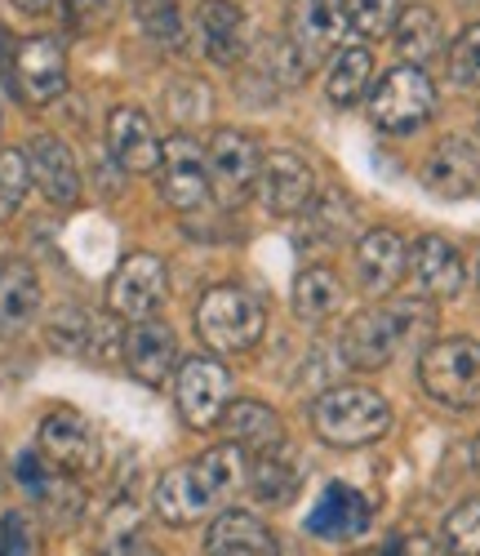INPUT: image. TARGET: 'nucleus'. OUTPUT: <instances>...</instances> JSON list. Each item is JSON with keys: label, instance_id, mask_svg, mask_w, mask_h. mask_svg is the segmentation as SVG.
I'll return each mask as SVG.
<instances>
[{"label": "nucleus", "instance_id": "nucleus-6", "mask_svg": "<svg viewBox=\"0 0 480 556\" xmlns=\"http://www.w3.org/2000/svg\"><path fill=\"white\" fill-rule=\"evenodd\" d=\"M431 112H437V85L427 80V72H418L409 63L392 67L369 94V116L388 134H409V129L427 125Z\"/></svg>", "mask_w": 480, "mask_h": 556}, {"label": "nucleus", "instance_id": "nucleus-25", "mask_svg": "<svg viewBox=\"0 0 480 556\" xmlns=\"http://www.w3.org/2000/svg\"><path fill=\"white\" fill-rule=\"evenodd\" d=\"M205 556H276V534L254 513H223L205 534Z\"/></svg>", "mask_w": 480, "mask_h": 556}, {"label": "nucleus", "instance_id": "nucleus-29", "mask_svg": "<svg viewBox=\"0 0 480 556\" xmlns=\"http://www.w3.org/2000/svg\"><path fill=\"white\" fill-rule=\"evenodd\" d=\"M250 485H254V494H258L263 503L285 507L290 498H299V468H294L290 458H280L276 450H267V454H258V463H254Z\"/></svg>", "mask_w": 480, "mask_h": 556}, {"label": "nucleus", "instance_id": "nucleus-33", "mask_svg": "<svg viewBox=\"0 0 480 556\" xmlns=\"http://www.w3.org/2000/svg\"><path fill=\"white\" fill-rule=\"evenodd\" d=\"M129 10L138 18V27L148 31L156 45H178L182 40V18L174 0H129Z\"/></svg>", "mask_w": 480, "mask_h": 556}, {"label": "nucleus", "instance_id": "nucleus-21", "mask_svg": "<svg viewBox=\"0 0 480 556\" xmlns=\"http://www.w3.org/2000/svg\"><path fill=\"white\" fill-rule=\"evenodd\" d=\"M27 169H31V182L54 205H76L80 169H76V156L67 152V143H59L54 134H36L27 143Z\"/></svg>", "mask_w": 480, "mask_h": 556}, {"label": "nucleus", "instance_id": "nucleus-15", "mask_svg": "<svg viewBox=\"0 0 480 556\" xmlns=\"http://www.w3.org/2000/svg\"><path fill=\"white\" fill-rule=\"evenodd\" d=\"M348 31V0H290V45L307 59V67L339 50Z\"/></svg>", "mask_w": 480, "mask_h": 556}, {"label": "nucleus", "instance_id": "nucleus-30", "mask_svg": "<svg viewBox=\"0 0 480 556\" xmlns=\"http://www.w3.org/2000/svg\"><path fill=\"white\" fill-rule=\"evenodd\" d=\"M93 326H99V316H89V312L67 303V307H59L50 316V330H45V339H50V348L63 352V356H89Z\"/></svg>", "mask_w": 480, "mask_h": 556}, {"label": "nucleus", "instance_id": "nucleus-32", "mask_svg": "<svg viewBox=\"0 0 480 556\" xmlns=\"http://www.w3.org/2000/svg\"><path fill=\"white\" fill-rule=\"evenodd\" d=\"M445 556H480V498H463L441 526Z\"/></svg>", "mask_w": 480, "mask_h": 556}, {"label": "nucleus", "instance_id": "nucleus-40", "mask_svg": "<svg viewBox=\"0 0 480 556\" xmlns=\"http://www.w3.org/2000/svg\"><path fill=\"white\" fill-rule=\"evenodd\" d=\"M378 556H437V547H431V539L418 530H401L378 547Z\"/></svg>", "mask_w": 480, "mask_h": 556}, {"label": "nucleus", "instance_id": "nucleus-37", "mask_svg": "<svg viewBox=\"0 0 480 556\" xmlns=\"http://www.w3.org/2000/svg\"><path fill=\"white\" fill-rule=\"evenodd\" d=\"M450 80L458 89H480V23H471L450 45Z\"/></svg>", "mask_w": 480, "mask_h": 556}, {"label": "nucleus", "instance_id": "nucleus-2", "mask_svg": "<svg viewBox=\"0 0 480 556\" xmlns=\"http://www.w3.org/2000/svg\"><path fill=\"white\" fill-rule=\"evenodd\" d=\"M431 326H437V312H431L422 299H392V303H378V307L352 316L339 348H343L348 365L382 369L405 348L422 343L431 334Z\"/></svg>", "mask_w": 480, "mask_h": 556}, {"label": "nucleus", "instance_id": "nucleus-7", "mask_svg": "<svg viewBox=\"0 0 480 556\" xmlns=\"http://www.w3.org/2000/svg\"><path fill=\"white\" fill-rule=\"evenodd\" d=\"M10 80L18 89V99L27 108H45L54 103L67 89V54L54 36H31L18 40L10 54Z\"/></svg>", "mask_w": 480, "mask_h": 556}, {"label": "nucleus", "instance_id": "nucleus-11", "mask_svg": "<svg viewBox=\"0 0 480 556\" xmlns=\"http://www.w3.org/2000/svg\"><path fill=\"white\" fill-rule=\"evenodd\" d=\"M165 290H169L165 263L156 254H129V258H121V267L108 281V307L125 320H142V316L161 312Z\"/></svg>", "mask_w": 480, "mask_h": 556}, {"label": "nucleus", "instance_id": "nucleus-12", "mask_svg": "<svg viewBox=\"0 0 480 556\" xmlns=\"http://www.w3.org/2000/svg\"><path fill=\"white\" fill-rule=\"evenodd\" d=\"M161 197L174 210H197L210 201V169L205 152L191 134H174L169 143H161Z\"/></svg>", "mask_w": 480, "mask_h": 556}, {"label": "nucleus", "instance_id": "nucleus-44", "mask_svg": "<svg viewBox=\"0 0 480 556\" xmlns=\"http://www.w3.org/2000/svg\"><path fill=\"white\" fill-rule=\"evenodd\" d=\"M356 556H378V547H374V552H356Z\"/></svg>", "mask_w": 480, "mask_h": 556}, {"label": "nucleus", "instance_id": "nucleus-24", "mask_svg": "<svg viewBox=\"0 0 480 556\" xmlns=\"http://www.w3.org/2000/svg\"><path fill=\"white\" fill-rule=\"evenodd\" d=\"M227 437L240 445V450H254V454H267V450H280L285 445V424L280 414L263 401H227L223 419Z\"/></svg>", "mask_w": 480, "mask_h": 556}, {"label": "nucleus", "instance_id": "nucleus-1", "mask_svg": "<svg viewBox=\"0 0 480 556\" xmlns=\"http://www.w3.org/2000/svg\"><path fill=\"white\" fill-rule=\"evenodd\" d=\"M250 485V463L245 450L236 441L205 450L201 458L178 463L156 481L152 507L165 526H197L201 517H214L218 507H227L240 490Z\"/></svg>", "mask_w": 480, "mask_h": 556}, {"label": "nucleus", "instance_id": "nucleus-23", "mask_svg": "<svg viewBox=\"0 0 480 556\" xmlns=\"http://www.w3.org/2000/svg\"><path fill=\"white\" fill-rule=\"evenodd\" d=\"M405 258H409V245L388 227H374L361 237L356 245V276L369 294H392L405 276Z\"/></svg>", "mask_w": 480, "mask_h": 556}, {"label": "nucleus", "instance_id": "nucleus-19", "mask_svg": "<svg viewBox=\"0 0 480 556\" xmlns=\"http://www.w3.org/2000/svg\"><path fill=\"white\" fill-rule=\"evenodd\" d=\"M197 31H201L210 63L218 67H236L250 50V18L236 0H205L197 14Z\"/></svg>", "mask_w": 480, "mask_h": 556}, {"label": "nucleus", "instance_id": "nucleus-42", "mask_svg": "<svg viewBox=\"0 0 480 556\" xmlns=\"http://www.w3.org/2000/svg\"><path fill=\"white\" fill-rule=\"evenodd\" d=\"M10 5L27 18H45V14H54L59 10V0H10Z\"/></svg>", "mask_w": 480, "mask_h": 556}, {"label": "nucleus", "instance_id": "nucleus-34", "mask_svg": "<svg viewBox=\"0 0 480 556\" xmlns=\"http://www.w3.org/2000/svg\"><path fill=\"white\" fill-rule=\"evenodd\" d=\"M396 18H401V0H348V23L365 40L392 36Z\"/></svg>", "mask_w": 480, "mask_h": 556}, {"label": "nucleus", "instance_id": "nucleus-43", "mask_svg": "<svg viewBox=\"0 0 480 556\" xmlns=\"http://www.w3.org/2000/svg\"><path fill=\"white\" fill-rule=\"evenodd\" d=\"M471 458H476V472H480V437H476V445H471Z\"/></svg>", "mask_w": 480, "mask_h": 556}, {"label": "nucleus", "instance_id": "nucleus-26", "mask_svg": "<svg viewBox=\"0 0 480 556\" xmlns=\"http://www.w3.org/2000/svg\"><path fill=\"white\" fill-rule=\"evenodd\" d=\"M392 40H396V50H401V59L409 67H422V63H431L445 50V27H441L437 10L409 5V10H401L396 27H392Z\"/></svg>", "mask_w": 480, "mask_h": 556}, {"label": "nucleus", "instance_id": "nucleus-5", "mask_svg": "<svg viewBox=\"0 0 480 556\" xmlns=\"http://www.w3.org/2000/svg\"><path fill=\"white\" fill-rule=\"evenodd\" d=\"M418 379L431 401L450 409H476L480 405V343L476 339H441L422 348Z\"/></svg>", "mask_w": 480, "mask_h": 556}, {"label": "nucleus", "instance_id": "nucleus-18", "mask_svg": "<svg viewBox=\"0 0 480 556\" xmlns=\"http://www.w3.org/2000/svg\"><path fill=\"white\" fill-rule=\"evenodd\" d=\"M369 498L343 481L325 485V494L316 498V507L307 513V534L312 539H329V543H352L369 530Z\"/></svg>", "mask_w": 480, "mask_h": 556}, {"label": "nucleus", "instance_id": "nucleus-35", "mask_svg": "<svg viewBox=\"0 0 480 556\" xmlns=\"http://www.w3.org/2000/svg\"><path fill=\"white\" fill-rule=\"evenodd\" d=\"M31 188V169H27V152L0 148V223L14 218V210L23 205Z\"/></svg>", "mask_w": 480, "mask_h": 556}, {"label": "nucleus", "instance_id": "nucleus-4", "mask_svg": "<svg viewBox=\"0 0 480 556\" xmlns=\"http://www.w3.org/2000/svg\"><path fill=\"white\" fill-rule=\"evenodd\" d=\"M263 330H267L263 303L240 286H214L197 303V334L210 352H223V356L250 352L263 339Z\"/></svg>", "mask_w": 480, "mask_h": 556}, {"label": "nucleus", "instance_id": "nucleus-13", "mask_svg": "<svg viewBox=\"0 0 480 556\" xmlns=\"http://www.w3.org/2000/svg\"><path fill=\"white\" fill-rule=\"evenodd\" d=\"M254 188H258V201H263L267 214L294 218L316 197V174L294 152H271L267 161H258V182H254Z\"/></svg>", "mask_w": 480, "mask_h": 556}, {"label": "nucleus", "instance_id": "nucleus-17", "mask_svg": "<svg viewBox=\"0 0 480 556\" xmlns=\"http://www.w3.org/2000/svg\"><path fill=\"white\" fill-rule=\"evenodd\" d=\"M405 271H409V281H414V290L422 299H458L463 286H467L463 254L445 237H418L409 245Z\"/></svg>", "mask_w": 480, "mask_h": 556}, {"label": "nucleus", "instance_id": "nucleus-16", "mask_svg": "<svg viewBox=\"0 0 480 556\" xmlns=\"http://www.w3.org/2000/svg\"><path fill=\"white\" fill-rule=\"evenodd\" d=\"M121 356L129 365V375L148 388H161L174 369H178V334L169 330V320L161 316H142L129 326L125 343H121Z\"/></svg>", "mask_w": 480, "mask_h": 556}, {"label": "nucleus", "instance_id": "nucleus-27", "mask_svg": "<svg viewBox=\"0 0 480 556\" xmlns=\"http://www.w3.org/2000/svg\"><path fill=\"white\" fill-rule=\"evenodd\" d=\"M343 312V281L329 267H307L294 281V316L307 320V326H320V320Z\"/></svg>", "mask_w": 480, "mask_h": 556}, {"label": "nucleus", "instance_id": "nucleus-36", "mask_svg": "<svg viewBox=\"0 0 480 556\" xmlns=\"http://www.w3.org/2000/svg\"><path fill=\"white\" fill-rule=\"evenodd\" d=\"M356 214H352V201L339 197V192H329L316 210H307V227H312V237H325V241H343L348 231H352Z\"/></svg>", "mask_w": 480, "mask_h": 556}, {"label": "nucleus", "instance_id": "nucleus-10", "mask_svg": "<svg viewBox=\"0 0 480 556\" xmlns=\"http://www.w3.org/2000/svg\"><path fill=\"white\" fill-rule=\"evenodd\" d=\"M36 454L50 463L59 477H80L99 463V437L80 419L76 409H54L40 419L36 432Z\"/></svg>", "mask_w": 480, "mask_h": 556}, {"label": "nucleus", "instance_id": "nucleus-20", "mask_svg": "<svg viewBox=\"0 0 480 556\" xmlns=\"http://www.w3.org/2000/svg\"><path fill=\"white\" fill-rule=\"evenodd\" d=\"M108 148L129 174H148L161 165V138L142 108H116L108 116Z\"/></svg>", "mask_w": 480, "mask_h": 556}, {"label": "nucleus", "instance_id": "nucleus-8", "mask_svg": "<svg viewBox=\"0 0 480 556\" xmlns=\"http://www.w3.org/2000/svg\"><path fill=\"white\" fill-rule=\"evenodd\" d=\"M205 169H210V192L218 197V205L223 210L240 205L254 192V182H258V148H254V138L240 134V129H218L210 138V148H205Z\"/></svg>", "mask_w": 480, "mask_h": 556}, {"label": "nucleus", "instance_id": "nucleus-39", "mask_svg": "<svg viewBox=\"0 0 480 556\" xmlns=\"http://www.w3.org/2000/svg\"><path fill=\"white\" fill-rule=\"evenodd\" d=\"M99 556H165V552L152 547L148 539H138V530H112Z\"/></svg>", "mask_w": 480, "mask_h": 556}, {"label": "nucleus", "instance_id": "nucleus-31", "mask_svg": "<svg viewBox=\"0 0 480 556\" xmlns=\"http://www.w3.org/2000/svg\"><path fill=\"white\" fill-rule=\"evenodd\" d=\"M165 108L174 116L178 129H191V125H205L210 112H214V94H210V85L197 80V76H187V80H174L165 89Z\"/></svg>", "mask_w": 480, "mask_h": 556}, {"label": "nucleus", "instance_id": "nucleus-38", "mask_svg": "<svg viewBox=\"0 0 480 556\" xmlns=\"http://www.w3.org/2000/svg\"><path fill=\"white\" fill-rule=\"evenodd\" d=\"M0 556H36V534L23 513H5L0 521Z\"/></svg>", "mask_w": 480, "mask_h": 556}, {"label": "nucleus", "instance_id": "nucleus-3", "mask_svg": "<svg viewBox=\"0 0 480 556\" xmlns=\"http://www.w3.org/2000/svg\"><path fill=\"white\" fill-rule=\"evenodd\" d=\"M312 428H316V437L325 445L356 450V445H369L378 437H388L392 405L365 383H339V388H325L312 401Z\"/></svg>", "mask_w": 480, "mask_h": 556}, {"label": "nucleus", "instance_id": "nucleus-41", "mask_svg": "<svg viewBox=\"0 0 480 556\" xmlns=\"http://www.w3.org/2000/svg\"><path fill=\"white\" fill-rule=\"evenodd\" d=\"M67 5H72L76 23H103L108 10H112V0H67Z\"/></svg>", "mask_w": 480, "mask_h": 556}, {"label": "nucleus", "instance_id": "nucleus-9", "mask_svg": "<svg viewBox=\"0 0 480 556\" xmlns=\"http://www.w3.org/2000/svg\"><path fill=\"white\" fill-rule=\"evenodd\" d=\"M178 414H182V424L187 428H214L223 419V409L231 401V375L214 361V356H191L178 365Z\"/></svg>", "mask_w": 480, "mask_h": 556}, {"label": "nucleus", "instance_id": "nucleus-28", "mask_svg": "<svg viewBox=\"0 0 480 556\" xmlns=\"http://www.w3.org/2000/svg\"><path fill=\"white\" fill-rule=\"evenodd\" d=\"M369 72H374L369 50H343V54H333L329 76H325V94H329V103H333V108H352V103H361V94L369 89Z\"/></svg>", "mask_w": 480, "mask_h": 556}, {"label": "nucleus", "instance_id": "nucleus-22", "mask_svg": "<svg viewBox=\"0 0 480 556\" xmlns=\"http://www.w3.org/2000/svg\"><path fill=\"white\" fill-rule=\"evenodd\" d=\"M40 312V276L23 258L0 263V339H18L31 330Z\"/></svg>", "mask_w": 480, "mask_h": 556}, {"label": "nucleus", "instance_id": "nucleus-14", "mask_svg": "<svg viewBox=\"0 0 480 556\" xmlns=\"http://www.w3.org/2000/svg\"><path fill=\"white\" fill-rule=\"evenodd\" d=\"M422 188L441 201H463L480 192V143L471 138H441L431 156L422 161Z\"/></svg>", "mask_w": 480, "mask_h": 556}]
</instances>
